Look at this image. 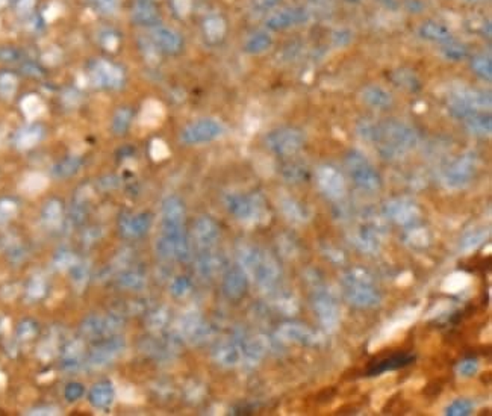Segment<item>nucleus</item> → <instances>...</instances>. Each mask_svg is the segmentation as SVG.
<instances>
[{"label":"nucleus","instance_id":"nucleus-37","mask_svg":"<svg viewBox=\"0 0 492 416\" xmlns=\"http://www.w3.org/2000/svg\"><path fill=\"white\" fill-rule=\"evenodd\" d=\"M217 359L223 365H235L240 359V353H238V350H236V348L227 345V347L220 348Z\"/></svg>","mask_w":492,"mask_h":416},{"label":"nucleus","instance_id":"nucleus-3","mask_svg":"<svg viewBox=\"0 0 492 416\" xmlns=\"http://www.w3.org/2000/svg\"><path fill=\"white\" fill-rule=\"evenodd\" d=\"M224 133V126L217 118H202L185 127L181 133L182 142L188 146L206 144L218 140Z\"/></svg>","mask_w":492,"mask_h":416},{"label":"nucleus","instance_id":"nucleus-25","mask_svg":"<svg viewBox=\"0 0 492 416\" xmlns=\"http://www.w3.org/2000/svg\"><path fill=\"white\" fill-rule=\"evenodd\" d=\"M42 132L38 126H29L17 135V146L20 149H31L41 140Z\"/></svg>","mask_w":492,"mask_h":416},{"label":"nucleus","instance_id":"nucleus-2","mask_svg":"<svg viewBox=\"0 0 492 416\" xmlns=\"http://www.w3.org/2000/svg\"><path fill=\"white\" fill-rule=\"evenodd\" d=\"M345 165L349 168V173L354 183L361 186L362 190L375 191L380 186V176L375 169L367 158L359 151H350L345 158Z\"/></svg>","mask_w":492,"mask_h":416},{"label":"nucleus","instance_id":"nucleus-38","mask_svg":"<svg viewBox=\"0 0 492 416\" xmlns=\"http://www.w3.org/2000/svg\"><path fill=\"white\" fill-rule=\"evenodd\" d=\"M47 181L46 177H42L40 174H32L29 176L26 182H24V190L28 192H40L46 188Z\"/></svg>","mask_w":492,"mask_h":416},{"label":"nucleus","instance_id":"nucleus-44","mask_svg":"<svg viewBox=\"0 0 492 416\" xmlns=\"http://www.w3.org/2000/svg\"><path fill=\"white\" fill-rule=\"evenodd\" d=\"M395 79H397L398 83H402L403 87H408V88H411V90H412V87H413V83L418 85L417 78H415V76H413L412 73L398 72V73H395Z\"/></svg>","mask_w":492,"mask_h":416},{"label":"nucleus","instance_id":"nucleus-41","mask_svg":"<svg viewBox=\"0 0 492 416\" xmlns=\"http://www.w3.org/2000/svg\"><path fill=\"white\" fill-rule=\"evenodd\" d=\"M120 283L124 288H129V290H137L142 285V277L137 273H133V271H127L122 277H120Z\"/></svg>","mask_w":492,"mask_h":416},{"label":"nucleus","instance_id":"nucleus-6","mask_svg":"<svg viewBox=\"0 0 492 416\" xmlns=\"http://www.w3.org/2000/svg\"><path fill=\"white\" fill-rule=\"evenodd\" d=\"M309 20V13L303 6H290L273 11L267 15L265 29L270 32H282L291 29Z\"/></svg>","mask_w":492,"mask_h":416},{"label":"nucleus","instance_id":"nucleus-23","mask_svg":"<svg viewBox=\"0 0 492 416\" xmlns=\"http://www.w3.org/2000/svg\"><path fill=\"white\" fill-rule=\"evenodd\" d=\"M465 123L468 126L470 132L479 137H488L491 133V117L485 113H474L465 118Z\"/></svg>","mask_w":492,"mask_h":416},{"label":"nucleus","instance_id":"nucleus-15","mask_svg":"<svg viewBox=\"0 0 492 416\" xmlns=\"http://www.w3.org/2000/svg\"><path fill=\"white\" fill-rule=\"evenodd\" d=\"M245 290H247V277H245L244 269L240 267L229 269L224 278V292L229 299H241Z\"/></svg>","mask_w":492,"mask_h":416},{"label":"nucleus","instance_id":"nucleus-7","mask_svg":"<svg viewBox=\"0 0 492 416\" xmlns=\"http://www.w3.org/2000/svg\"><path fill=\"white\" fill-rule=\"evenodd\" d=\"M149 40L159 53L168 56L179 55L185 47V41L181 33L173 28L163 26V24H158V26L150 29Z\"/></svg>","mask_w":492,"mask_h":416},{"label":"nucleus","instance_id":"nucleus-19","mask_svg":"<svg viewBox=\"0 0 492 416\" xmlns=\"http://www.w3.org/2000/svg\"><path fill=\"white\" fill-rule=\"evenodd\" d=\"M362 99L367 105L379 109H385L393 105V96L385 88L377 87V85H370V87L363 88Z\"/></svg>","mask_w":492,"mask_h":416},{"label":"nucleus","instance_id":"nucleus-22","mask_svg":"<svg viewBox=\"0 0 492 416\" xmlns=\"http://www.w3.org/2000/svg\"><path fill=\"white\" fill-rule=\"evenodd\" d=\"M412 360H413L412 356L394 354V356H391V358L384 359V360H380V362L372 365V367L368 369V374L375 376V374H382V372H386V371L402 368V367H406V365H409Z\"/></svg>","mask_w":492,"mask_h":416},{"label":"nucleus","instance_id":"nucleus-26","mask_svg":"<svg viewBox=\"0 0 492 416\" xmlns=\"http://www.w3.org/2000/svg\"><path fill=\"white\" fill-rule=\"evenodd\" d=\"M132 122V111L129 108H120L117 109L113 118V132L115 135H124L127 129L131 127Z\"/></svg>","mask_w":492,"mask_h":416},{"label":"nucleus","instance_id":"nucleus-10","mask_svg":"<svg viewBox=\"0 0 492 416\" xmlns=\"http://www.w3.org/2000/svg\"><path fill=\"white\" fill-rule=\"evenodd\" d=\"M227 22L222 14H209L202 22V35L209 46H217L226 38Z\"/></svg>","mask_w":492,"mask_h":416},{"label":"nucleus","instance_id":"nucleus-48","mask_svg":"<svg viewBox=\"0 0 492 416\" xmlns=\"http://www.w3.org/2000/svg\"><path fill=\"white\" fill-rule=\"evenodd\" d=\"M15 214V205L13 201H3L0 203V217H3L5 219H10Z\"/></svg>","mask_w":492,"mask_h":416},{"label":"nucleus","instance_id":"nucleus-27","mask_svg":"<svg viewBox=\"0 0 492 416\" xmlns=\"http://www.w3.org/2000/svg\"><path fill=\"white\" fill-rule=\"evenodd\" d=\"M163 115H164L163 106H161L158 101H147V103L144 105L141 120H142L144 124L154 126V124L159 123V120L163 118Z\"/></svg>","mask_w":492,"mask_h":416},{"label":"nucleus","instance_id":"nucleus-42","mask_svg":"<svg viewBox=\"0 0 492 416\" xmlns=\"http://www.w3.org/2000/svg\"><path fill=\"white\" fill-rule=\"evenodd\" d=\"M150 155H151V158H154L155 160H161V159L167 158V155H168L167 144H165V142H163L161 140H155L154 142H151V147H150Z\"/></svg>","mask_w":492,"mask_h":416},{"label":"nucleus","instance_id":"nucleus-46","mask_svg":"<svg viewBox=\"0 0 492 416\" xmlns=\"http://www.w3.org/2000/svg\"><path fill=\"white\" fill-rule=\"evenodd\" d=\"M459 372L464 377H470L477 372V362L476 360H466L459 365Z\"/></svg>","mask_w":492,"mask_h":416},{"label":"nucleus","instance_id":"nucleus-35","mask_svg":"<svg viewBox=\"0 0 492 416\" xmlns=\"http://www.w3.org/2000/svg\"><path fill=\"white\" fill-rule=\"evenodd\" d=\"M170 5L177 19H186L192 11L194 0H170Z\"/></svg>","mask_w":492,"mask_h":416},{"label":"nucleus","instance_id":"nucleus-24","mask_svg":"<svg viewBox=\"0 0 492 416\" xmlns=\"http://www.w3.org/2000/svg\"><path fill=\"white\" fill-rule=\"evenodd\" d=\"M471 69L476 73L480 79L491 82L492 79V61L491 56L485 53L474 55L471 58Z\"/></svg>","mask_w":492,"mask_h":416},{"label":"nucleus","instance_id":"nucleus-18","mask_svg":"<svg viewBox=\"0 0 492 416\" xmlns=\"http://www.w3.org/2000/svg\"><path fill=\"white\" fill-rule=\"evenodd\" d=\"M194 233H196L199 245H202L203 249L212 247L218 238V227L212 219L200 218L196 223V227H194Z\"/></svg>","mask_w":492,"mask_h":416},{"label":"nucleus","instance_id":"nucleus-29","mask_svg":"<svg viewBox=\"0 0 492 416\" xmlns=\"http://www.w3.org/2000/svg\"><path fill=\"white\" fill-rule=\"evenodd\" d=\"M443 55L447 59H450V61L456 63V61H461V59H465L466 56H468V49H466V46H464L462 42H457V41L452 40L444 44Z\"/></svg>","mask_w":492,"mask_h":416},{"label":"nucleus","instance_id":"nucleus-13","mask_svg":"<svg viewBox=\"0 0 492 416\" xmlns=\"http://www.w3.org/2000/svg\"><path fill=\"white\" fill-rule=\"evenodd\" d=\"M123 350V341L122 339H109L105 344L99 345L95 351L91 354V365L96 368H101L105 365H109V362H113L117 354Z\"/></svg>","mask_w":492,"mask_h":416},{"label":"nucleus","instance_id":"nucleus-33","mask_svg":"<svg viewBox=\"0 0 492 416\" xmlns=\"http://www.w3.org/2000/svg\"><path fill=\"white\" fill-rule=\"evenodd\" d=\"M63 218V206L61 203L54 200L47 203V206L44 208V219L49 224H58Z\"/></svg>","mask_w":492,"mask_h":416},{"label":"nucleus","instance_id":"nucleus-5","mask_svg":"<svg viewBox=\"0 0 492 416\" xmlns=\"http://www.w3.org/2000/svg\"><path fill=\"white\" fill-rule=\"evenodd\" d=\"M90 78L96 87L109 90H120L126 82V74L122 67L109 63L106 59H97L91 64Z\"/></svg>","mask_w":492,"mask_h":416},{"label":"nucleus","instance_id":"nucleus-50","mask_svg":"<svg viewBox=\"0 0 492 416\" xmlns=\"http://www.w3.org/2000/svg\"><path fill=\"white\" fill-rule=\"evenodd\" d=\"M6 3V0H0V6H3Z\"/></svg>","mask_w":492,"mask_h":416},{"label":"nucleus","instance_id":"nucleus-45","mask_svg":"<svg viewBox=\"0 0 492 416\" xmlns=\"http://www.w3.org/2000/svg\"><path fill=\"white\" fill-rule=\"evenodd\" d=\"M188 288H190V285H188V280H186L185 277H179V278H177L176 282L173 283V286H172V291H173V294H174V295H177V297H182V295H185L186 292H188Z\"/></svg>","mask_w":492,"mask_h":416},{"label":"nucleus","instance_id":"nucleus-32","mask_svg":"<svg viewBox=\"0 0 492 416\" xmlns=\"http://www.w3.org/2000/svg\"><path fill=\"white\" fill-rule=\"evenodd\" d=\"M70 269H72L73 283L78 286L79 290H82L90 278V268L83 264H74Z\"/></svg>","mask_w":492,"mask_h":416},{"label":"nucleus","instance_id":"nucleus-12","mask_svg":"<svg viewBox=\"0 0 492 416\" xmlns=\"http://www.w3.org/2000/svg\"><path fill=\"white\" fill-rule=\"evenodd\" d=\"M474 172V156L465 155L459 158L447 169V181L453 186H461L470 181Z\"/></svg>","mask_w":492,"mask_h":416},{"label":"nucleus","instance_id":"nucleus-16","mask_svg":"<svg viewBox=\"0 0 492 416\" xmlns=\"http://www.w3.org/2000/svg\"><path fill=\"white\" fill-rule=\"evenodd\" d=\"M318 182L323 191L330 197H338L344 192L343 177L334 167H323L318 172Z\"/></svg>","mask_w":492,"mask_h":416},{"label":"nucleus","instance_id":"nucleus-14","mask_svg":"<svg viewBox=\"0 0 492 416\" xmlns=\"http://www.w3.org/2000/svg\"><path fill=\"white\" fill-rule=\"evenodd\" d=\"M418 35L424 41L438 42V44H445V42L453 40L452 31L448 29L445 24L438 23L435 20L424 22L421 26L418 28Z\"/></svg>","mask_w":492,"mask_h":416},{"label":"nucleus","instance_id":"nucleus-36","mask_svg":"<svg viewBox=\"0 0 492 416\" xmlns=\"http://www.w3.org/2000/svg\"><path fill=\"white\" fill-rule=\"evenodd\" d=\"M100 44L104 46L108 52H115L120 47V37L114 31H105L100 35Z\"/></svg>","mask_w":492,"mask_h":416},{"label":"nucleus","instance_id":"nucleus-43","mask_svg":"<svg viewBox=\"0 0 492 416\" xmlns=\"http://www.w3.org/2000/svg\"><path fill=\"white\" fill-rule=\"evenodd\" d=\"M83 395V386L81 383H70L65 389V398L69 401H78Z\"/></svg>","mask_w":492,"mask_h":416},{"label":"nucleus","instance_id":"nucleus-21","mask_svg":"<svg viewBox=\"0 0 492 416\" xmlns=\"http://www.w3.org/2000/svg\"><path fill=\"white\" fill-rule=\"evenodd\" d=\"M122 231L126 236H141L149 231L150 218L146 214L141 215H131L122 219Z\"/></svg>","mask_w":492,"mask_h":416},{"label":"nucleus","instance_id":"nucleus-34","mask_svg":"<svg viewBox=\"0 0 492 416\" xmlns=\"http://www.w3.org/2000/svg\"><path fill=\"white\" fill-rule=\"evenodd\" d=\"M22 108H23V113L29 118H35L42 111V103L37 96H28L22 101Z\"/></svg>","mask_w":492,"mask_h":416},{"label":"nucleus","instance_id":"nucleus-49","mask_svg":"<svg viewBox=\"0 0 492 416\" xmlns=\"http://www.w3.org/2000/svg\"><path fill=\"white\" fill-rule=\"evenodd\" d=\"M465 2H470V3H479V2H483V0H465Z\"/></svg>","mask_w":492,"mask_h":416},{"label":"nucleus","instance_id":"nucleus-47","mask_svg":"<svg viewBox=\"0 0 492 416\" xmlns=\"http://www.w3.org/2000/svg\"><path fill=\"white\" fill-rule=\"evenodd\" d=\"M35 3L37 0H19V2H17V11H19V14L22 15H26L33 11Z\"/></svg>","mask_w":492,"mask_h":416},{"label":"nucleus","instance_id":"nucleus-17","mask_svg":"<svg viewBox=\"0 0 492 416\" xmlns=\"http://www.w3.org/2000/svg\"><path fill=\"white\" fill-rule=\"evenodd\" d=\"M274 40L270 31H256L250 33L244 42V52L247 55H262L273 47Z\"/></svg>","mask_w":492,"mask_h":416},{"label":"nucleus","instance_id":"nucleus-31","mask_svg":"<svg viewBox=\"0 0 492 416\" xmlns=\"http://www.w3.org/2000/svg\"><path fill=\"white\" fill-rule=\"evenodd\" d=\"M17 78L11 72L0 73V96L3 99H11L17 91Z\"/></svg>","mask_w":492,"mask_h":416},{"label":"nucleus","instance_id":"nucleus-20","mask_svg":"<svg viewBox=\"0 0 492 416\" xmlns=\"http://www.w3.org/2000/svg\"><path fill=\"white\" fill-rule=\"evenodd\" d=\"M114 395V386L109 383V381H101V383H97L91 389L90 401L92 406L97 407V409H106L108 406L113 404Z\"/></svg>","mask_w":492,"mask_h":416},{"label":"nucleus","instance_id":"nucleus-11","mask_svg":"<svg viewBox=\"0 0 492 416\" xmlns=\"http://www.w3.org/2000/svg\"><path fill=\"white\" fill-rule=\"evenodd\" d=\"M227 208L240 219H252L258 215L261 205L256 197H244V195H229Z\"/></svg>","mask_w":492,"mask_h":416},{"label":"nucleus","instance_id":"nucleus-8","mask_svg":"<svg viewBox=\"0 0 492 416\" xmlns=\"http://www.w3.org/2000/svg\"><path fill=\"white\" fill-rule=\"evenodd\" d=\"M131 19L141 28H155L161 24V11L155 0H132Z\"/></svg>","mask_w":492,"mask_h":416},{"label":"nucleus","instance_id":"nucleus-1","mask_svg":"<svg viewBox=\"0 0 492 416\" xmlns=\"http://www.w3.org/2000/svg\"><path fill=\"white\" fill-rule=\"evenodd\" d=\"M363 137L379 144V151L388 158H398L412 150L418 142V135L411 126L402 122L371 124L362 131Z\"/></svg>","mask_w":492,"mask_h":416},{"label":"nucleus","instance_id":"nucleus-39","mask_svg":"<svg viewBox=\"0 0 492 416\" xmlns=\"http://www.w3.org/2000/svg\"><path fill=\"white\" fill-rule=\"evenodd\" d=\"M474 409L473 403H470L468 400H456L452 406H448L447 409V415H470Z\"/></svg>","mask_w":492,"mask_h":416},{"label":"nucleus","instance_id":"nucleus-30","mask_svg":"<svg viewBox=\"0 0 492 416\" xmlns=\"http://www.w3.org/2000/svg\"><path fill=\"white\" fill-rule=\"evenodd\" d=\"M281 2L282 0H250L249 8L253 15L261 17L273 13L276 8L281 5Z\"/></svg>","mask_w":492,"mask_h":416},{"label":"nucleus","instance_id":"nucleus-28","mask_svg":"<svg viewBox=\"0 0 492 416\" xmlns=\"http://www.w3.org/2000/svg\"><path fill=\"white\" fill-rule=\"evenodd\" d=\"M82 164V159L78 156H70L64 160H61L58 165H55L54 173L58 177H69L73 176L76 172H78L79 167Z\"/></svg>","mask_w":492,"mask_h":416},{"label":"nucleus","instance_id":"nucleus-40","mask_svg":"<svg viewBox=\"0 0 492 416\" xmlns=\"http://www.w3.org/2000/svg\"><path fill=\"white\" fill-rule=\"evenodd\" d=\"M90 3L100 14H113L118 8V0H90Z\"/></svg>","mask_w":492,"mask_h":416},{"label":"nucleus","instance_id":"nucleus-4","mask_svg":"<svg viewBox=\"0 0 492 416\" xmlns=\"http://www.w3.org/2000/svg\"><path fill=\"white\" fill-rule=\"evenodd\" d=\"M267 147L274 151L276 155L281 156H291L295 151H299L304 142V137L302 131L295 127H281L270 132L265 138Z\"/></svg>","mask_w":492,"mask_h":416},{"label":"nucleus","instance_id":"nucleus-9","mask_svg":"<svg viewBox=\"0 0 492 416\" xmlns=\"http://www.w3.org/2000/svg\"><path fill=\"white\" fill-rule=\"evenodd\" d=\"M347 294L349 299L354 301V304L359 306H375L379 301V295L375 291V288H371L368 280L366 277H354L350 276L347 278Z\"/></svg>","mask_w":492,"mask_h":416}]
</instances>
